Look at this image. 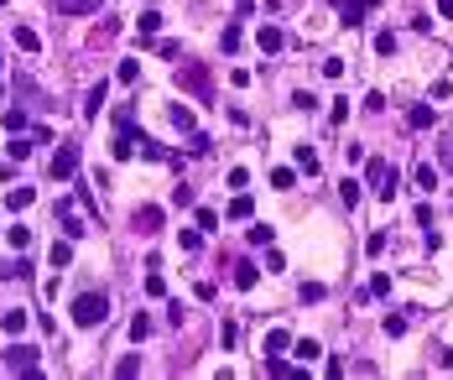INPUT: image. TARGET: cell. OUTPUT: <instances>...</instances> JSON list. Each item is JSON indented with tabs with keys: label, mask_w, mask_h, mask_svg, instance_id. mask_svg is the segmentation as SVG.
<instances>
[{
	"label": "cell",
	"mask_w": 453,
	"mask_h": 380,
	"mask_svg": "<svg viewBox=\"0 0 453 380\" xmlns=\"http://www.w3.org/2000/svg\"><path fill=\"white\" fill-rule=\"evenodd\" d=\"M68 318L78 323V328H99V323L109 318V297H105V292H78Z\"/></svg>",
	"instance_id": "1"
},
{
	"label": "cell",
	"mask_w": 453,
	"mask_h": 380,
	"mask_svg": "<svg viewBox=\"0 0 453 380\" xmlns=\"http://www.w3.org/2000/svg\"><path fill=\"white\" fill-rule=\"evenodd\" d=\"M73 172H78V146H58V151H52L48 178H52V182H68Z\"/></svg>",
	"instance_id": "2"
},
{
	"label": "cell",
	"mask_w": 453,
	"mask_h": 380,
	"mask_svg": "<svg viewBox=\"0 0 453 380\" xmlns=\"http://www.w3.org/2000/svg\"><path fill=\"white\" fill-rule=\"evenodd\" d=\"M365 182L375 188V198H391V193H396V172L386 162H365Z\"/></svg>",
	"instance_id": "3"
},
{
	"label": "cell",
	"mask_w": 453,
	"mask_h": 380,
	"mask_svg": "<svg viewBox=\"0 0 453 380\" xmlns=\"http://www.w3.org/2000/svg\"><path fill=\"white\" fill-rule=\"evenodd\" d=\"M136 146H141L136 125H131V120H120V125H115V146H109V151H115V162H131V156H136Z\"/></svg>",
	"instance_id": "4"
},
{
	"label": "cell",
	"mask_w": 453,
	"mask_h": 380,
	"mask_svg": "<svg viewBox=\"0 0 453 380\" xmlns=\"http://www.w3.org/2000/svg\"><path fill=\"white\" fill-rule=\"evenodd\" d=\"M6 365L26 375V370H36V349L32 344H11V349H6Z\"/></svg>",
	"instance_id": "5"
},
{
	"label": "cell",
	"mask_w": 453,
	"mask_h": 380,
	"mask_svg": "<svg viewBox=\"0 0 453 380\" xmlns=\"http://www.w3.org/2000/svg\"><path fill=\"white\" fill-rule=\"evenodd\" d=\"M370 11H375V0H339V16H344V26H359Z\"/></svg>",
	"instance_id": "6"
},
{
	"label": "cell",
	"mask_w": 453,
	"mask_h": 380,
	"mask_svg": "<svg viewBox=\"0 0 453 380\" xmlns=\"http://www.w3.org/2000/svg\"><path fill=\"white\" fill-rule=\"evenodd\" d=\"M255 48H261V52H282V48H286V32H282V26H271V21H266L261 32H255Z\"/></svg>",
	"instance_id": "7"
},
{
	"label": "cell",
	"mask_w": 453,
	"mask_h": 380,
	"mask_svg": "<svg viewBox=\"0 0 453 380\" xmlns=\"http://www.w3.org/2000/svg\"><path fill=\"white\" fill-rule=\"evenodd\" d=\"M58 219H63V235L68 240H84V219L73 214V203H58Z\"/></svg>",
	"instance_id": "8"
},
{
	"label": "cell",
	"mask_w": 453,
	"mask_h": 380,
	"mask_svg": "<svg viewBox=\"0 0 453 380\" xmlns=\"http://www.w3.org/2000/svg\"><path fill=\"white\" fill-rule=\"evenodd\" d=\"M167 120H172V131H182V136L198 131V120H193V109H188V105H172V109H167Z\"/></svg>",
	"instance_id": "9"
},
{
	"label": "cell",
	"mask_w": 453,
	"mask_h": 380,
	"mask_svg": "<svg viewBox=\"0 0 453 380\" xmlns=\"http://www.w3.org/2000/svg\"><path fill=\"white\" fill-rule=\"evenodd\" d=\"M406 125H412V131H432V125H438V115H432V105H412V115H406Z\"/></svg>",
	"instance_id": "10"
},
{
	"label": "cell",
	"mask_w": 453,
	"mask_h": 380,
	"mask_svg": "<svg viewBox=\"0 0 453 380\" xmlns=\"http://www.w3.org/2000/svg\"><path fill=\"white\" fill-rule=\"evenodd\" d=\"M255 276H261V266H255V261H235V286H240V292H251Z\"/></svg>",
	"instance_id": "11"
},
{
	"label": "cell",
	"mask_w": 453,
	"mask_h": 380,
	"mask_svg": "<svg viewBox=\"0 0 453 380\" xmlns=\"http://www.w3.org/2000/svg\"><path fill=\"white\" fill-rule=\"evenodd\" d=\"M266 375H276V380H302V370H297V365H286L282 355H271V359H266Z\"/></svg>",
	"instance_id": "12"
},
{
	"label": "cell",
	"mask_w": 453,
	"mask_h": 380,
	"mask_svg": "<svg viewBox=\"0 0 453 380\" xmlns=\"http://www.w3.org/2000/svg\"><path fill=\"white\" fill-rule=\"evenodd\" d=\"M412 182H417V188H422V193H432V188H438V167H428V162H417V167H412Z\"/></svg>",
	"instance_id": "13"
},
{
	"label": "cell",
	"mask_w": 453,
	"mask_h": 380,
	"mask_svg": "<svg viewBox=\"0 0 453 380\" xmlns=\"http://www.w3.org/2000/svg\"><path fill=\"white\" fill-rule=\"evenodd\" d=\"M32 203H36V188H11V193H6V209H16V214L32 209Z\"/></svg>",
	"instance_id": "14"
},
{
	"label": "cell",
	"mask_w": 453,
	"mask_h": 380,
	"mask_svg": "<svg viewBox=\"0 0 453 380\" xmlns=\"http://www.w3.org/2000/svg\"><path fill=\"white\" fill-rule=\"evenodd\" d=\"M11 36H16V48H21V52H42V36H36L32 26H16Z\"/></svg>",
	"instance_id": "15"
},
{
	"label": "cell",
	"mask_w": 453,
	"mask_h": 380,
	"mask_svg": "<svg viewBox=\"0 0 453 380\" xmlns=\"http://www.w3.org/2000/svg\"><path fill=\"white\" fill-rule=\"evenodd\" d=\"M32 276V261H0V282H21Z\"/></svg>",
	"instance_id": "16"
},
{
	"label": "cell",
	"mask_w": 453,
	"mask_h": 380,
	"mask_svg": "<svg viewBox=\"0 0 453 380\" xmlns=\"http://www.w3.org/2000/svg\"><path fill=\"white\" fill-rule=\"evenodd\" d=\"M240 36H245V26H240V21H229L224 32H219V48H224V52H240Z\"/></svg>",
	"instance_id": "17"
},
{
	"label": "cell",
	"mask_w": 453,
	"mask_h": 380,
	"mask_svg": "<svg viewBox=\"0 0 453 380\" xmlns=\"http://www.w3.org/2000/svg\"><path fill=\"white\" fill-rule=\"evenodd\" d=\"M0 328L11 333V339H16V333H26V313H21V308H11V313H0Z\"/></svg>",
	"instance_id": "18"
},
{
	"label": "cell",
	"mask_w": 453,
	"mask_h": 380,
	"mask_svg": "<svg viewBox=\"0 0 453 380\" xmlns=\"http://www.w3.org/2000/svg\"><path fill=\"white\" fill-rule=\"evenodd\" d=\"M58 11H68V16H94L99 0H58Z\"/></svg>",
	"instance_id": "19"
},
{
	"label": "cell",
	"mask_w": 453,
	"mask_h": 380,
	"mask_svg": "<svg viewBox=\"0 0 453 380\" xmlns=\"http://www.w3.org/2000/svg\"><path fill=\"white\" fill-rule=\"evenodd\" d=\"M182 83H188V89H198V94H209V89H214L203 68H182Z\"/></svg>",
	"instance_id": "20"
},
{
	"label": "cell",
	"mask_w": 453,
	"mask_h": 380,
	"mask_svg": "<svg viewBox=\"0 0 453 380\" xmlns=\"http://www.w3.org/2000/svg\"><path fill=\"white\" fill-rule=\"evenodd\" d=\"M99 109H105V83H94V89L84 94V120H89V115H99Z\"/></svg>",
	"instance_id": "21"
},
{
	"label": "cell",
	"mask_w": 453,
	"mask_h": 380,
	"mask_svg": "<svg viewBox=\"0 0 453 380\" xmlns=\"http://www.w3.org/2000/svg\"><path fill=\"white\" fill-rule=\"evenodd\" d=\"M359 193H365V182H355V178H344V182H339V198H344V209H355V203H359Z\"/></svg>",
	"instance_id": "22"
},
{
	"label": "cell",
	"mask_w": 453,
	"mask_h": 380,
	"mask_svg": "<svg viewBox=\"0 0 453 380\" xmlns=\"http://www.w3.org/2000/svg\"><path fill=\"white\" fill-rule=\"evenodd\" d=\"M136 32H141V36H156V32H162V11H141Z\"/></svg>",
	"instance_id": "23"
},
{
	"label": "cell",
	"mask_w": 453,
	"mask_h": 380,
	"mask_svg": "<svg viewBox=\"0 0 453 380\" xmlns=\"http://www.w3.org/2000/svg\"><path fill=\"white\" fill-rule=\"evenodd\" d=\"M209 151H214V141L203 131H188V156H209Z\"/></svg>",
	"instance_id": "24"
},
{
	"label": "cell",
	"mask_w": 453,
	"mask_h": 380,
	"mask_svg": "<svg viewBox=\"0 0 453 380\" xmlns=\"http://www.w3.org/2000/svg\"><path fill=\"white\" fill-rule=\"evenodd\" d=\"M271 188L292 193V188H297V172H292V167H276V172H271Z\"/></svg>",
	"instance_id": "25"
},
{
	"label": "cell",
	"mask_w": 453,
	"mask_h": 380,
	"mask_svg": "<svg viewBox=\"0 0 453 380\" xmlns=\"http://www.w3.org/2000/svg\"><path fill=\"white\" fill-rule=\"evenodd\" d=\"M286 344H292V333H286V328H271V333H266V355H282Z\"/></svg>",
	"instance_id": "26"
},
{
	"label": "cell",
	"mask_w": 453,
	"mask_h": 380,
	"mask_svg": "<svg viewBox=\"0 0 453 380\" xmlns=\"http://www.w3.org/2000/svg\"><path fill=\"white\" fill-rule=\"evenodd\" d=\"M156 224H162V209H136V229H146V235H151Z\"/></svg>",
	"instance_id": "27"
},
{
	"label": "cell",
	"mask_w": 453,
	"mask_h": 380,
	"mask_svg": "<svg viewBox=\"0 0 453 380\" xmlns=\"http://www.w3.org/2000/svg\"><path fill=\"white\" fill-rule=\"evenodd\" d=\"M115 78H120V83H136V78H141V63H136V58L115 63Z\"/></svg>",
	"instance_id": "28"
},
{
	"label": "cell",
	"mask_w": 453,
	"mask_h": 380,
	"mask_svg": "<svg viewBox=\"0 0 453 380\" xmlns=\"http://www.w3.org/2000/svg\"><path fill=\"white\" fill-rule=\"evenodd\" d=\"M297 297L313 308V302H323V297H328V286H323V282H302V292H297Z\"/></svg>",
	"instance_id": "29"
},
{
	"label": "cell",
	"mask_w": 453,
	"mask_h": 380,
	"mask_svg": "<svg viewBox=\"0 0 453 380\" xmlns=\"http://www.w3.org/2000/svg\"><path fill=\"white\" fill-rule=\"evenodd\" d=\"M0 125H6L11 136H21V131H26V115H21V109H6V115H0Z\"/></svg>",
	"instance_id": "30"
},
{
	"label": "cell",
	"mask_w": 453,
	"mask_h": 380,
	"mask_svg": "<svg viewBox=\"0 0 453 380\" xmlns=\"http://www.w3.org/2000/svg\"><path fill=\"white\" fill-rule=\"evenodd\" d=\"M48 261H52V266H68V261H73V245H68V240H58V245L48 250Z\"/></svg>",
	"instance_id": "31"
},
{
	"label": "cell",
	"mask_w": 453,
	"mask_h": 380,
	"mask_svg": "<svg viewBox=\"0 0 453 380\" xmlns=\"http://www.w3.org/2000/svg\"><path fill=\"white\" fill-rule=\"evenodd\" d=\"M32 136H16V141H11V162H26V156H32Z\"/></svg>",
	"instance_id": "32"
},
{
	"label": "cell",
	"mask_w": 453,
	"mask_h": 380,
	"mask_svg": "<svg viewBox=\"0 0 453 380\" xmlns=\"http://www.w3.org/2000/svg\"><path fill=\"white\" fill-rule=\"evenodd\" d=\"M6 240H11L16 250H26V245H32V229H26V224H11V229H6Z\"/></svg>",
	"instance_id": "33"
},
{
	"label": "cell",
	"mask_w": 453,
	"mask_h": 380,
	"mask_svg": "<svg viewBox=\"0 0 453 380\" xmlns=\"http://www.w3.org/2000/svg\"><path fill=\"white\" fill-rule=\"evenodd\" d=\"M229 219H251V198H245V193L229 198Z\"/></svg>",
	"instance_id": "34"
},
{
	"label": "cell",
	"mask_w": 453,
	"mask_h": 380,
	"mask_svg": "<svg viewBox=\"0 0 453 380\" xmlns=\"http://www.w3.org/2000/svg\"><path fill=\"white\" fill-rule=\"evenodd\" d=\"M344 68H349L344 58H328V63H323V78H328V83H339V78H344Z\"/></svg>",
	"instance_id": "35"
},
{
	"label": "cell",
	"mask_w": 453,
	"mask_h": 380,
	"mask_svg": "<svg viewBox=\"0 0 453 380\" xmlns=\"http://www.w3.org/2000/svg\"><path fill=\"white\" fill-rule=\"evenodd\" d=\"M136 370H141V359H136V355H120V359H115V375H120V380L136 375Z\"/></svg>",
	"instance_id": "36"
},
{
	"label": "cell",
	"mask_w": 453,
	"mask_h": 380,
	"mask_svg": "<svg viewBox=\"0 0 453 380\" xmlns=\"http://www.w3.org/2000/svg\"><path fill=\"white\" fill-rule=\"evenodd\" d=\"M375 52H381V58H391V52H396V32H375Z\"/></svg>",
	"instance_id": "37"
},
{
	"label": "cell",
	"mask_w": 453,
	"mask_h": 380,
	"mask_svg": "<svg viewBox=\"0 0 453 380\" xmlns=\"http://www.w3.org/2000/svg\"><path fill=\"white\" fill-rule=\"evenodd\" d=\"M245 235H251V245H271V235H276V229H271V224H251Z\"/></svg>",
	"instance_id": "38"
},
{
	"label": "cell",
	"mask_w": 453,
	"mask_h": 380,
	"mask_svg": "<svg viewBox=\"0 0 453 380\" xmlns=\"http://www.w3.org/2000/svg\"><path fill=\"white\" fill-rule=\"evenodd\" d=\"M146 333H151V318H146V313H136V318H131V339H136V344H141Z\"/></svg>",
	"instance_id": "39"
},
{
	"label": "cell",
	"mask_w": 453,
	"mask_h": 380,
	"mask_svg": "<svg viewBox=\"0 0 453 380\" xmlns=\"http://www.w3.org/2000/svg\"><path fill=\"white\" fill-rule=\"evenodd\" d=\"M229 188L245 193V188H251V172H245V167H229Z\"/></svg>",
	"instance_id": "40"
},
{
	"label": "cell",
	"mask_w": 453,
	"mask_h": 380,
	"mask_svg": "<svg viewBox=\"0 0 453 380\" xmlns=\"http://www.w3.org/2000/svg\"><path fill=\"white\" fill-rule=\"evenodd\" d=\"M349 120V99H334V109H328V125H344Z\"/></svg>",
	"instance_id": "41"
},
{
	"label": "cell",
	"mask_w": 453,
	"mask_h": 380,
	"mask_svg": "<svg viewBox=\"0 0 453 380\" xmlns=\"http://www.w3.org/2000/svg\"><path fill=\"white\" fill-rule=\"evenodd\" d=\"M297 167H302V172H318V156H313V146H297Z\"/></svg>",
	"instance_id": "42"
},
{
	"label": "cell",
	"mask_w": 453,
	"mask_h": 380,
	"mask_svg": "<svg viewBox=\"0 0 453 380\" xmlns=\"http://www.w3.org/2000/svg\"><path fill=\"white\" fill-rule=\"evenodd\" d=\"M178 245H182V250H198V245H203V229H182Z\"/></svg>",
	"instance_id": "43"
},
{
	"label": "cell",
	"mask_w": 453,
	"mask_h": 380,
	"mask_svg": "<svg viewBox=\"0 0 453 380\" xmlns=\"http://www.w3.org/2000/svg\"><path fill=\"white\" fill-rule=\"evenodd\" d=\"M323 349H318V339H297V359H318Z\"/></svg>",
	"instance_id": "44"
},
{
	"label": "cell",
	"mask_w": 453,
	"mask_h": 380,
	"mask_svg": "<svg viewBox=\"0 0 453 380\" xmlns=\"http://www.w3.org/2000/svg\"><path fill=\"white\" fill-rule=\"evenodd\" d=\"M386 292H391V276L375 271V276H370V297H386Z\"/></svg>",
	"instance_id": "45"
},
{
	"label": "cell",
	"mask_w": 453,
	"mask_h": 380,
	"mask_svg": "<svg viewBox=\"0 0 453 380\" xmlns=\"http://www.w3.org/2000/svg\"><path fill=\"white\" fill-rule=\"evenodd\" d=\"M146 297H167V282H162V276H156V271L146 276Z\"/></svg>",
	"instance_id": "46"
},
{
	"label": "cell",
	"mask_w": 453,
	"mask_h": 380,
	"mask_svg": "<svg viewBox=\"0 0 453 380\" xmlns=\"http://www.w3.org/2000/svg\"><path fill=\"white\" fill-rule=\"evenodd\" d=\"M198 229H209V235L219 229V214H214V209H198Z\"/></svg>",
	"instance_id": "47"
},
{
	"label": "cell",
	"mask_w": 453,
	"mask_h": 380,
	"mask_svg": "<svg viewBox=\"0 0 453 380\" xmlns=\"http://www.w3.org/2000/svg\"><path fill=\"white\" fill-rule=\"evenodd\" d=\"M386 333H391V339H401V333H406V318H401V313H391V318H386Z\"/></svg>",
	"instance_id": "48"
},
{
	"label": "cell",
	"mask_w": 453,
	"mask_h": 380,
	"mask_svg": "<svg viewBox=\"0 0 453 380\" xmlns=\"http://www.w3.org/2000/svg\"><path fill=\"white\" fill-rule=\"evenodd\" d=\"M365 250H370V255H381V250H386V235H381V229H375V235H365Z\"/></svg>",
	"instance_id": "49"
},
{
	"label": "cell",
	"mask_w": 453,
	"mask_h": 380,
	"mask_svg": "<svg viewBox=\"0 0 453 380\" xmlns=\"http://www.w3.org/2000/svg\"><path fill=\"white\" fill-rule=\"evenodd\" d=\"M438 16H443V21H453V0H438Z\"/></svg>",
	"instance_id": "50"
},
{
	"label": "cell",
	"mask_w": 453,
	"mask_h": 380,
	"mask_svg": "<svg viewBox=\"0 0 453 380\" xmlns=\"http://www.w3.org/2000/svg\"><path fill=\"white\" fill-rule=\"evenodd\" d=\"M438 365H443V370H453V349H443V355H438Z\"/></svg>",
	"instance_id": "51"
},
{
	"label": "cell",
	"mask_w": 453,
	"mask_h": 380,
	"mask_svg": "<svg viewBox=\"0 0 453 380\" xmlns=\"http://www.w3.org/2000/svg\"><path fill=\"white\" fill-rule=\"evenodd\" d=\"M443 167H453V136H448V146H443Z\"/></svg>",
	"instance_id": "52"
}]
</instances>
